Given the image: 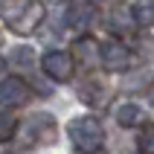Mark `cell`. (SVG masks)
<instances>
[{
	"label": "cell",
	"instance_id": "14",
	"mask_svg": "<svg viewBox=\"0 0 154 154\" xmlns=\"http://www.w3.org/2000/svg\"><path fill=\"white\" fill-rule=\"evenodd\" d=\"M148 102H151V108H154V87L148 90Z\"/></svg>",
	"mask_w": 154,
	"mask_h": 154
},
{
	"label": "cell",
	"instance_id": "13",
	"mask_svg": "<svg viewBox=\"0 0 154 154\" xmlns=\"http://www.w3.org/2000/svg\"><path fill=\"white\" fill-rule=\"evenodd\" d=\"M15 128H17V119L12 113H0V143L15 137Z\"/></svg>",
	"mask_w": 154,
	"mask_h": 154
},
{
	"label": "cell",
	"instance_id": "1",
	"mask_svg": "<svg viewBox=\"0 0 154 154\" xmlns=\"http://www.w3.org/2000/svg\"><path fill=\"white\" fill-rule=\"evenodd\" d=\"M3 20L15 35H32L38 23L44 20L47 9L41 0H6L3 3Z\"/></svg>",
	"mask_w": 154,
	"mask_h": 154
},
{
	"label": "cell",
	"instance_id": "10",
	"mask_svg": "<svg viewBox=\"0 0 154 154\" xmlns=\"http://www.w3.org/2000/svg\"><path fill=\"white\" fill-rule=\"evenodd\" d=\"M116 122L125 125V128H134V125L143 122V111H140L137 105H122L119 111H116Z\"/></svg>",
	"mask_w": 154,
	"mask_h": 154
},
{
	"label": "cell",
	"instance_id": "2",
	"mask_svg": "<svg viewBox=\"0 0 154 154\" xmlns=\"http://www.w3.org/2000/svg\"><path fill=\"white\" fill-rule=\"evenodd\" d=\"M70 140L79 151L85 154H93L102 148L105 143V131H102V122L93 119V116H79V119L70 122Z\"/></svg>",
	"mask_w": 154,
	"mask_h": 154
},
{
	"label": "cell",
	"instance_id": "15",
	"mask_svg": "<svg viewBox=\"0 0 154 154\" xmlns=\"http://www.w3.org/2000/svg\"><path fill=\"white\" fill-rule=\"evenodd\" d=\"M0 44H3V32H0Z\"/></svg>",
	"mask_w": 154,
	"mask_h": 154
},
{
	"label": "cell",
	"instance_id": "11",
	"mask_svg": "<svg viewBox=\"0 0 154 154\" xmlns=\"http://www.w3.org/2000/svg\"><path fill=\"white\" fill-rule=\"evenodd\" d=\"M137 148L140 154H154V125H146L137 137Z\"/></svg>",
	"mask_w": 154,
	"mask_h": 154
},
{
	"label": "cell",
	"instance_id": "8",
	"mask_svg": "<svg viewBox=\"0 0 154 154\" xmlns=\"http://www.w3.org/2000/svg\"><path fill=\"white\" fill-rule=\"evenodd\" d=\"M134 26H137V20H134V15H131V9L125 6V3H116V6L111 9L108 29H111L113 35H131V32H134Z\"/></svg>",
	"mask_w": 154,
	"mask_h": 154
},
{
	"label": "cell",
	"instance_id": "3",
	"mask_svg": "<svg viewBox=\"0 0 154 154\" xmlns=\"http://www.w3.org/2000/svg\"><path fill=\"white\" fill-rule=\"evenodd\" d=\"M55 140V119L50 113H35L23 122V143L26 146H50Z\"/></svg>",
	"mask_w": 154,
	"mask_h": 154
},
{
	"label": "cell",
	"instance_id": "6",
	"mask_svg": "<svg viewBox=\"0 0 154 154\" xmlns=\"http://www.w3.org/2000/svg\"><path fill=\"white\" fill-rule=\"evenodd\" d=\"M102 64L111 73H122V70L131 67V52L125 50V44L108 41V44H102Z\"/></svg>",
	"mask_w": 154,
	"mask_h": 154
},
{
	"label": "cell",
	"instance_id": "16",
	"mask_svg": "<svg viewBox=\"0 0 154 154\" xmlns=\"http://www.w3.org/2000/svg\"><path fill=\"white\" fill-rule=\"evenodd\" d=\"M0 67H3V61H0Z\"/></svg>",
	"mask_w": 154,
	"mask_h": 154
},
{
	"label": "cell",
	"instance_id": "4",
	"mask_svg": "<svg viewBox=\"0 0 154 154\" xmlns=\"http://www.w3.org/2000/svg\"><path fill=\"white\" fill-rule=\"evenodd\" d=\"M29 87H26L23 79L17 76H9L0 82V105L3 108H23L26 102H29Z\"/></svg>",
	"mask_w": 154,
	"mask_h": 154
},
{
	"label": "cell",
	"instance_id": "12",
	"mask_svg": "<svg viewBox=\"0 0 154 154\" xmlns=\"http://www.w3.org/2000/svg\"><path fill=\"white\" fill-rule=\"evenodd\" d=\"M76 55L85 64H93V58H96V41H90V38H82V41L76 44Z\"/></svg>",
	"mask_w": 154,
	"mask_h": 154
},
{
	"label": "cell",
	"instance_id": "7",
	"mask_svg": "<svg viewBox=\"0 0 154 154\" xmlns=\"http://www.w3.org/2000/svg\"><path fill=\"white\" fill-rule=\"evenodd\" d=\"M79 96H82V102L90 105V108H102V105H108V99H111V90H108V85H105L102 79H87L85 85H82V90H79Z\"/></svg>",
	"mask_w": 154,
	"mask_h": 154
},
{
	"label": "cell",
	"instance_id": "5",
	"mask_svg": "<svg viewBox=\"0 0 154 154\" xmlns=\"http://www.w3.org/2000/svg\"><path fill=\"white\" fill-rule=\"evenodd\" d=\"M73 70H76V61L70 52H47L44 55V73L52 82H70Z\"/></svg>",
	"mask_w": 154,
	"mask_h": 154
},
{
	"label": "cell",
	"instance_id": "9",
	"mask_svg": "<svg viewBox=\"0 0 154 154\" xmlns=\"http://www.w3.org/2000/svg\"><path fill=\"white\" fill-rule=\"evenodd\" d=\"M131 15L140 26H154V0H137Z\"/></svg>",
	"mask_w": 154,
	"mask_h": 154
}]
</instances>
